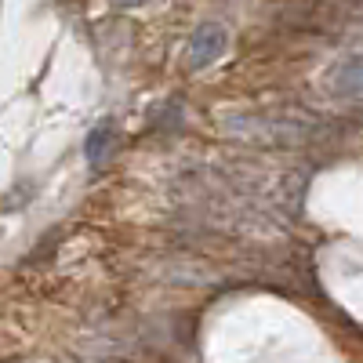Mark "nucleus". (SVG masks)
Returning <instances> with one entry per match:
<instances>
[{
    "label": "nucleus",
    "instance_id": "obj_1",
    "mask_svg": "<svg viewBox=\"0 0 363 363\" xmlns=\"http://www.w3.org/2000/svg\"><path fill=\"white\" fill-rule=\"evenodd\" d=\"M222 48H225V29L218 22H203L193 33V40H189V66L193 69L211 66L222 55Z\"/></svg>",
    "mask_w": 363,
    "mask_h": 363
},
{
    "label": "nucleus",
    "instance_id": "obj_2",
    "mask_svg": "<svg viewBox=\"0 0 363 363\" xmlns=\"http://www.w3.org/2000/svg\"><path fill=\"white\" fill-rule=\"evenodd\" d=\"M327 84L338 99H352L363 91V58L359 55H349L342 62H335V69L327 73Z\"/></svg>",
    "mask_w": 363,
    "mask_h": 363
},
{
    "label": "nucleus",
    "instance_id": "obj_3",
    "mask_svg": "<svg viewBox=\"0 0 363 363\" xmlns=\"http://www.w3.org/2000/svg\"><path fill=\"white\" fill-rule=\"evenodd\" d=\"M109 145H113V120H106V124H99L87 135V164L99 167L109 157Z\"/></svg>",
    "mask_w": 363,
    "mask_h": 363
},
{
    "label": "nucleus",
    "instance_id": "obj_4",
    "mask_svg": "<svg viewBox=\"0 0 363 363\" xmlns=\"http://www.w3.org/2000/svg\"><path fill=\"white\" fill-rule=\"evenodd\" d=\"M116 4H145V0H116Z\"/></svg>",
    "mask_w": 363,
    "mask_h": 363
}]
</instances>
